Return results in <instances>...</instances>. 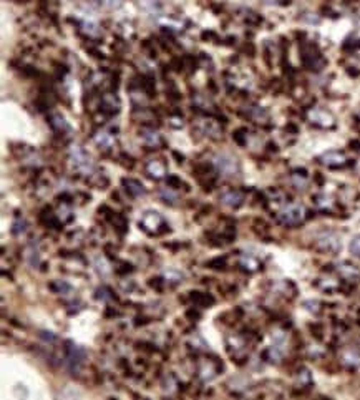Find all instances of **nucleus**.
Segmentation results:
<instances>
[{"mask_svg":"<svg viewBox=\"0 0 360 400\" xmlns=\"http://www.w3.org/2000/svg\"><path fill=\"white\" fill-rule=\"evenodd\" d=\"M95 143L98 145L100 148H110L113 146V143H115V138H113V135H110L108 131H98V133L95 135Z\"/></svg>","mask_w":360,"mask_h":400,"instance_id":"obj_11","label":"nucleus"},{"mask_svg":"<svg viewBox=\"0 0 360 400\" xmlns=\"http://www.w3.org/2000/svg\"><path fill=\"white\" fill-rule=\"evenodd\" d=\"M70 163H72L73 169H77L83 175H90L91 169H93L91 158L85 153V150L80 145L70 146Z\"/></svg>","mask_w":360,"mask_h":400,"instance_id":"obj_2","label":"nucleus"},{"mask_svg":"<svg viewBox=\"0 0 360 400\" xmlns=\"http://www.w3.org/2000/svg\"><path fill=\"white\" fill-rule=\"evenodd\" d=\"M239 262H241V266L244 267V269H248L251 272H254L259 269V261H257L256 258H253L251 254H244L241 256V259H239Z\"/></svg>","mask_w":360,"mask_h":400,"instance_id":"obj_14","label":"nucleus"},{"mask_svg":"<svg viewBox=\"0 0 360 400\" xmlns=\"http://www.w3.org/2000/svg\"><path fill=\"white\" fill-rule=\"evenodd\" d=\"M140 7L145 10L148 14H159L161 12V4H159V0H140Z\"/></svg>","mask_w":360,"mask_h":400,"instance_id":"obj_12","label":"nucleus"},{"mask_svg":"<svg viewBox=\"0 0 360 400\" xmlns=\"http://www.w3.org/2000/svg\"><path fill=\"white\" fill-rule=\"evenodd\" d=\"M306 218V209L302 204H289L279 211L277 221L284 226H297Z\"/></svg>","mask_w":360,"mask_h":400,"instance_id":"obj_1","label":"nucleus"},{"mask_svg":"<svg viewBox=\"0 0 360 400\" xmlns=\"http://www.w3.org/2000/svg\"><path fill=\"white\" fill-rule=\"evenodd\" d=\"M24 231H25V222H24V219L17 218L14 221V224H12V233L14 234H20V233H24Z\"/></svg>","mask_w":360,"mask_h":400,"instance_id":"obj_23","label":"nucleus"},{"mask_svg":"<svg viewBox=\"0 0 360 400\" xmlns=\"http://www.w3.org/2000/svg\"><path fill=\"white\" fill-rule=\"evenodd\" d=\"M191 299L194 302H198V304H213L214 299L208 294H201V293H193Z\"/></svg>","mask_w":360,"mask_h":400,"instance_id":"obj_20","label":"nucleus"},{"mask_svg":"<svg viewBox=\"0 0 360 400\" xmlns=\"http://www.w3.org/2000/svg\"><path fill=\"white\" fill-rule=\"evenodd\" d=\"M146 171L151 176H154V178H161V176L166 173V168H164V164L161 161H150L146 166Z\"/></svg>","mask_w":360,"mask_h":400,"instance_id":"obj_13","label":"nucleus"},{"mask_svg":"<svg viewBox=\"0 0 360 400\" xmlns=\"http://www.w3.org/2000/svg\"><path fill=\"white\" fill-rule=\"evenodd\" d=\"M319 246L325 251H330V253H335L340 248L339 238L334 236V234H324V236L319 238Z\"/></svg>","mask_w":360,"mask_h":400,"instance_id":"obj_9","label":"nucleus"},{"mask_svg":"<svg viewBox=\"0 0 360 400\" xmlns=\"http://www.w3.org/2000/svg\"><path fill=\"white\" fill-rule=\"evenodd\" d=\"M65 351H67V364L70 365L72 370H75L85 359V351L83 349H80L78 346L72 344V342H68V347L65 349Z\"/></svg>","mask_w":360,"mask_h":400,"instance_id":"obj_5","label":"nucleus"},{"mask_svg":"<svg viewBox=\"0 0 360 400\" xmlns=\"http://www.w3.org/2000/svg\"><path fill=\"white\" fill-rule=\"evenodd\" d=\"M159 194H161V198H163V199H164V201H166V203H171V204H173V203L176 201V196H174V194H173V193H171V191H166V190H163V191H161V193H159Z\"/></svg>","mask_w":360,"mask_h":400,"instance_id":"obj_26","label":"nucleus"},{"mask_svg":"<svg viewBox=\"0 0 360 400\" xmlns=\"http://www.w3.org/2000/svg\"><path fill=\"white\" fill-rule=\"evenodd\" d=\"M140 226L148 233L159 234V233H163V230H159V227H164V221L156 211H146L140 221Z\"/></svg>","mask_w":360,"mask_h":400,"instance_id":"obj_4","label":"nucleus"},{"mask_svg":"<svg viewBox=\"0 0 360 400\" xmlns=\"http://www.w3.org/2000/svg\"><path fill=\"white\" fill-rule=\"evenodd\" d=\"M224 262H226V258H218V259H214V261H211L209 262V266L213 267V269H216V266H224Z\"/></svg>","mask_w":360,"mask_h":400,"instance_id":"obj_28","label":"nucleus"},{"mask_svg":"<svg viewBox=\"0 0 360 400\" xmlns=\"http://www.w3.org/2000/svg\"><path fill=\"white\" fill-rule=\"evenodd\" d=\"M350 251L355 256H358L360 258V236H357V238H353L352 239V243H350Z\"/></svg>","mask_w":360,"mask_h":400,"instance_id":"obj_25","label":"nucleus"},{"mask_svg":"<svg viewBox=\"0 0 360 400\" xmlns=\"http://www.w3.org/2000/svg\"><path fill=\"white\" fill-rule=\"evenodd\" d=\"M93 2H96L103 9H110V10L118 9L119 5H122V2H119V0H93Z\"/></svg>","mask_w":360,"mask_h":400,"instance_id":"obj_21","label":"nucleus"},{"mask_svg":"<svg viewBox=\"0 0 360 400\" xmlns=\"http://www.w3.org/2000/svg\"><path fill=\"white\" fill-rule=\"evenodd\" d=\"M51 127L58 131H68L70 127H68V123L65 122V118L58 115V113H55V115H51Z\"/></svg>","mask_w":360,"mask_h":400,"instance_id":"obj_15","label":"nucleus"},{"mask_svg":"<svg viewBox=\"0 0 360 400\" xmlns=\"http://www.w3.org/2000/svg\"><path fill=\"white\" fill-rule=\"evenodd\" d=\"M123 185L127 186V191L131 194V196H135V198H138V196H145V188H143V185L140 181H136V180H125L123 181Z\"/></svg>","mask_w":360,"mask_h":400,"instance_id":"obj_10","label":"nucleus"},{"mask_svg":"<svg viewBox=\"0 0 360 400\" xmlns=\"http://www.w3.org/2000/svg\"><path fill=\"white\" fill-rule=\"evenodd\" d=\"M345 161H347L345 155L344 153H339V151H327L321 156V163L325 164V166H330V168L342 166V164H345Z\"/></svg>","mask_w":360,"mask_h":400,"instance_id":"obj_7","label":"nucleus"},{"mask_svg":"<svg viewBox=\"0 0 360 400\" xmlns=\"http://www.w3.org/2000/svg\"><path fill=\"white\" fill-rule=\"evenodd\" d=\"M141 136H143V140H145L148 145H158L159 143V135L156 133V131H143L141 133Z\"/></svg>","mask_w":360,"mask_h":400,"instance_id":"obj_19","label":"nucleus"},{"mask_svg":"<svg viewBox=\"0 0 360 400\" xmlns=\"http://www.w3.org/2000/svg\"><path fill=\"white\" fill-rule=\"evenodd\" d=\"M221 201L226 204V206H231V208H239L244 201V196L243 193H239L236 190H229L226 193L221 194Z\"/></svg>","mask_w":360,"mask_h":400,"instance_id":"obj_8","label":"nucleus"},{"mask_svg":"<svg viewBox=\"0 0 360 400\" xmlns=\"http://www.w3.org/2000/svg\"><path fill=\"white\" fill-rule=\"evenodd\" d=\"M82 27H83V32L88 33L90 37H96L100 33L98 24H96V22H93V20H85L83 24H82Z\"/></svg>","mask_w":360,"mask_h":400,"instance_id":"obj_16","label":"nucleus"},{"mask_svg":"<svg viewBox=\"0 0 360 400\" xmlns=\"http://www.w3.org/2000/svg\"><path fill=\"white\" fill-rule=\"evenodd\" d=\"M316 204H317L319 208H327V206H330V198L325 196V194L316 196Z\"/></svg>","mask_w":360,"mask_h":400,"instance_id":"obj_24","label":"nucleus"},{"mask_svg":"<svg viewBox=\"0 0 360 400\" xmlns=\"http://www.w3.org/2000/svg\"><path fill=\"white\" fill-rule=\"evenodd\" d=\"M95 266H96V271H98L101 276L110 274V266H108V262L105 261V258H96L95 259Z\"/></svg>","mask_w":360,"mask_h":400,"instance_id":"obj_18","label":"nucleus"},{"mask_svg":"<svg viewBox=\"0 0 360 400\" xmlns=\"http://www.w3.org/2000/svg\"><path fill=\"white\" fill-rule=\"evenodd\" d=\"M27 261L30 262V266H37L38 264V251L33 249L32 246L27 249Z\"/></svg>","mask_w":360,"mask_h":400,"instance_id":"obj_22","label":"nucleus"},{"mask_svg":"<svg viewBox=\"0 0 360 400\" xmlns=\"http://www.w3.org/2000/svg\"><path fill=\"white\" fill-rule=\"evenodd\" d=\"M340 272L344 274L345 277H357L358 276V269L355 266L348 264V262H345V264L340 266Z\"/></svg>","mask_w":360,"mask_h":400,"instance_id":"obj_17","label":"nucleus"},{"mask_svg":"<svg viewBox=\"0 0 360 400\" xmlns=\"http://www.w3.org/2000/svg\"><path fill=\"white\" fill-rule=\"evenodd\" d=\"M309 120L316 125H321V127H332L334 125V117L327 113L325 110H321V108H314V110L309 111Z\"/></svg>","mask_w":360,"mask_h":400,"instance_id":"obj_6","label":"nucleus"},{"mask_svg":"<svg viewBox=\"0 0 360 400\" xmlns=\"http://www.w3.org/2000/svg\"><path fill=\"white\" fill-rule=\"evenodd\" d=\"M108 294H110V291H108L106 288L98 289V297H100V299H111V296H108Z\"/></svg>","mask_w":360,"mask_h":400,"instance_id":"obj_27","label":"nucleus"},{"mask_svg":"<svg viewBox=\"0 0 360 400\" xmlns=\"http://www.w3.org/2000/svg\"><path fill=\"white\" fill-rule=\"evenodd\" d=\"M214 166L224 176H234V175H237V171H239L236 158L227 155V153H221V155L214 156Z\"/></svg>","mask_w":360,"mask_h":400,"instance_id":"obj_3","label":"nucleus"}]
</instances>
